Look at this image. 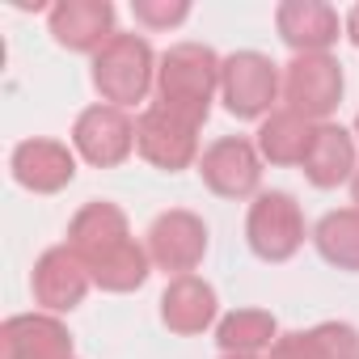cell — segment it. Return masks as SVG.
Returning a JSON list of instances; mask_svg holds the SVG:
<instances>
[{
	"instance_id": "1",
	"label": "cell",
	"mask_w": 359,
	"mask_h": 359,
	"mask_svg": "<svg viewBox=\"0 0 359 359\" xmlns=\"http://www.w3.org/2000/svg\"><path fill=\"white\" fill-rule=\"evenodd\" d=\"M220 68H224V60L203 43L169 47L156 64V106H165L169 114L203 127L208 110H212V97L220 89Z\"/></svg>"
},
{
	"instance_id": "2",
	"label": "cell",
	"mask_w": 359,
	"mask_h": 359,
	"mask_svg": "<svg viewBox=\"0 0 359 359\" xmlns=\"http://www.w3.org/2000/svg\"><path fill=\"white\" fill-rule=\"evenodd\" d=\"M156 81V55L148 39L140 34H114L93 55V89L106 97V106H135Z\"/></svg>"
},
{
	"instance_id": "3",
	"label": "cell",
	"mask_w": 359,
	"mask_h": 359,
	"mask_svg": "<svg viewBox=\"0 0 359 359\" xmlns=\"http://www.w3.org/2000/svg\"><path fill=\"white\" fill-rule=\"evenodd\" d=\"M245 237L250 250L262 262H287L300 245H304V216L300 203L287 191H262L250 203V220H245Z\"/></svg>"
},
{
	"instance_id": "4",
	"label": "cell",
	"mask_w": 359,
	"mask_h": 359,
	"mask_svg": "<svg viewBox=\"0 0 359 359\" xmlns=\"http://www.w3.org/2000/svg\"><path fill=\"white\" fill-rule=\"evenodd\" d=\"M283 102L309 123H325L342 102V68L334 55H296L283 68Z\"/></svg>"
},
{
	"instance_id": "5",
	"label": "cell",
	"mask_w": 359,
	"mask_h": 359,
	"mask_svg": "<svg viewBox=\"0 0 359 359\" xmlns=\"http://www.w3.org/2000/svg\"><path fill=\"white\" fill-rule=\"evenodd\" d=\"M220 93L233 118H266L279 97V68L262 51H237L220 68Z\"/></svg>"
},
{
	"instance_id": "6",
	"label": "cell",
	"mask_w": 359,
	"mask_h": 359,
	"mask_svg": "<svg viewBox=\"0 0 359 359\" xmlns=\"http://www.w3.org/2000/svg\"><path fill=\"white\" fill-rule=\"evenodd\" d=\"M135 148L144 161H152L156 169H187L199 156V127L169 114L165 106H148L135 118Z\"/></svg>"
},
{
	"instance_id": "7",
	"label": "cell",
	"mask_w": 359,
	"mask_h": 359,
	"mask_svg": "<svg viewBox=\"0 0 359 359\" xmlns=\"http://www.w3.org/2000/svg\"><path fill=\"white\" fill-rule=\"evenodd\" d=\"M199 173L203 182L220 195V199H245L258 191L262 182V156L258 144L241 140V135H224L216 140L203 156H199Z\"/></svg>"
},
{
	"instance_id": "8",
	"label": "cell",
	"mask_w": 359,
	"mask_h": 359,
	"mask_svg": "<svg viewBox=\"0 0 359 359\" xmlns=\"http://www.w3.org/2000/svg\"><path fill=\"white\" fill-rule=\"evenodd\" d=\"M72 148L97 169L123 165L135 148V123L118 106H89L72 127Z\"/></svg>"
},
{
	"instance_id": "9",
	"label": "cell",
	"mask_w": 359,
	"mask_h": 359,
	"mask_svg": "<svg viewBox=\"0 0 359 359\" xmlns=\"http://www.w3.org/2000/svg\"><path fill=\"white\" fill-rule=\"evenodd\" d=\"M208 254V224L195 212H165L148 229V258L161 271L191 275Z\"/></svg>"
},
{
	"instance_id": "10",
	"label": "cell",
	"mask_w": 359,
	"mask_h": 359,
	"mask_svg": "<svg viewBox=\"0 0 359 359\" xmlns=\"http://www.w3.org/2000/svg\"><path fill=\"white\" fill-rule=\"evenodd\" d=\"M93 283V271L89 262L72 250V245H55L47 250L39 262H34V275H30V287H34V300L47 309V313H68L85 300Z\"/></svg>"
},
{
	"instance_id": "11",
	"label": "cell",
	"mask_w": 359,
	"mask_h": 359,
	"mask_svg": "<svg viewBox=\"0 0 359 359\" xmlns=\"http://www.w3.org/2000/svg\"><path fill=\"white\" fill-rule=\"evenodd\" d=\"M0 359H72V334L51 313H22L0 325Z\"/></svg>"
},
{
	"instance_id": "12",
	"label": "cell",
	"mask_w": 359,
	"mask_h": 359,
	"mask_svg": "<svg viewBox=\"0 0 359 359\" xmlns=\"http://www.w3.org/2000/svg\"><path fill=\"white\" fill-rule=\"evenodd\" d=\"M51 34L68 51H102L114 39V5L110 0H60L51 9Z\"/></svg>"
},
{
	"instance_id": "13",
	"label": "cell",
	"mask_w": 359,
	"mask_h": 359,
	"mask_svg": "<svg viewBox=\"0 0 359 359\" xmlns=\"http://www.w3.org/2000/svg\"><path fill=\"white\" fill-rule=\"evenodd\" d=\"M13 177L34 195H55L76 177V156L60 140H22L13 148Z\"/></svg>"
},
{
	"instance_id": "14",
	"label": "cell",
	"mask_w": 359,
	"mask_h": 359,
	"mask_svg": "<svg viewBox=\"0 0 359 359\" xmlns=\"http://www.w3.org/2000/svg\"><path fill=\"white\" fill-rule=\"evenodd\" d=\"M275 26L296 55H321L330 43H338V13L325 0H283L275 9Z\"/></svg>"
},
{
	"instance_id": "15",
	"label": "cell",
	"mask_w": 359,
	"mask_h": 359,
	"mask_svg": "<svg viewBox=\"0 0 359 359\" xmlns=\"http://www.w3.org/2000/svg\"><path fill=\"white\" fill-rule=\"evenodd\" d=\"M216 287L199 275H177L161 296V321L173 334H203L216 321Z\"/></svg>"
},
{
	"instance_id": "16",
	"label": "cell",
	"mask_w": 359,
	"mask_h": 359,
	"mask_svg": "<svg viewBox=\"0 0 359 359\" xmlns=\"http://www.w3.org/2000/svg\"><path fill=\"white\" fill-rule=\"evenodd\" d=\"M123 241H131V229H127V216L114 208V203H85L72 224H68V245L93 266L97 258H106L110 250H118Z\"/></svg>"
},
{
	"instance_id": "17",
	"label": "cell",
	"mask_w": 359,
	"mask_h": 359,
	"mask_svg": "<svg viewBox=\"0 0 359 359\" xmlns=\"http://www.w3.org/2000/svg\"><path fill=\"white\" fill-rule=\"evenodd\" d=\"M355 140L338 127V123H317L313 131V144H309V156H304V177L313 187L330 191L346 177H355Z\"/></svg>"
},
{
	"instance_id": "18",
	"label": "cell",
	"mask_w": 359,
	"mask_h": 359,
	"mask_svg": "<svg viewBox=\"0 0 359 359\" xmlns=\"http://www.w3.org/2000/svg\"><path fill=\"white\" fill-rule=\"evenodd\" d=\"M313 131H317V123H309V118H300V114H292L283 106V110L262 118V127H258V156L271 161V165H304Z\"/></svg>"
},
{
	"instance_id": "19",
	"label": "cell",
	"mask_w": 359,
	"mask_h": 359,
	"mask_svg": "<svg viewBox=\"0 0 359 359\" xmlns=\"http://www.w3.org/2000/svg\"><path fill=\"white\" fill-rule=\"evenodd\" d=\"M216 342L224 346V355H258L279 342V321L266 309H237L220 321Z\"/></svg>"
},
{
	"instance_id": "20",
	"label": "cell",
	"mask_w": 359,
	"mask_h": 359,
	"mask_svg": "<svg viewBox=\"0 0 359 359\" xmlns=\"http://www.w3.org/2000/svg\"><path fill=\"white\" fill-rule=\"evenodd\" d=\"M148 266H152L148 245H140V241L131 237V241H123L118 250H110L106 258H97L89 271H93V283H97L102 292H135V287L148 279Z\"/></svg>"
},
{
	"instance_id": "21",
	"label": "cell",
	"mask_w": 359,
	"mask_h": 359,
	"mask_svg": "<svg viewBox=\"0 0 359 359\" xmlns=\"http://www.w3.org/2000/svg\"><path fill=\"white\" fill-rule=\"evenodd\" d=\"M321 258L338 271H359V208L330 212L313 233Z\"/></svg>"
},
{
	"instance_id": "22",
	"label": "cell",
	"mask_w": 359,
	"mask_h": 359,
	"mask_svg": "<svg viewBox=\"0 0 359 359\" xmlns=\"http://www.w3.org/2000/svg\"><path fill=\"white\" fill-rule=\"evenodd\" d=\"M317 359H359V334L346 321H321L309 330Z\"/></svg>"
},
{
	"instance_id": "23",
	"label": "cell",
	"mask_w": 359,
	"mask_h": 359,
	"mask_svg": "<svg viewBox=\"0 0 359 359\" xmlns=\"http://www.w3.org/2000/svg\"><path fill=\"white\" fill-rule=\"evenodd\" d=\"M135 22L152 26V30H169L177 22H187L191 18V5L187 0H135Z\"/></svg>"
},
{
	"instance_id": "24",
	"label": "cell",
	"mask_w": 359,
	"mask_h": 359,
	"mask_svg": "<svg viewBox=\"0 0 359 359\" xmlns=\"http://www.w3.org/2000/svg\"><path fill=\"white\" fill-rule=\"evenodd\" d=\"M271 359H317L309 334H283L275 346H271Z\"/></svg>"
},
{
	"instance_id": "25",
	"label": "cell",
	"mask_w": 359,
	"mask_h": 359,
	"mask_svg": "<svg viewBox=\"0 0 359 359\" xmlns=\"http://www.w3.org/2000/svg\"><path fill=\"white\" fill-rule=\"evenodd\" d=\"M346 39H351L355 47H359V5H355V9L346 13Z\"/></svg>"
},
{
	"instance_id": "26",
	"label": "cell",
	"mask_w": 359,
	"mask_h": 359,
	"mask_svg": "<svg viewBox=\"0 0 359 359\" xmlns=\"http://www.w3.org/2000/svg\"><path fill=\"white\" fill-rule=\"evenodd\" d=\"M351 195H355V208H359V169H355V177H351Z\"/></svg>"
},
{
	"instance_id": "27",
	"label": "cell",
	"mask_w": 359,
	"mask_h": 359,
	"mask_svg": "<svg viewBox=\"0 0 359 359\" xmlns=\"http://www.w3.org/2000/svg\"><path fill=\"white\" fill-rule=\"evenodd\" d=\"M224 359H258V355H224Z\"/></svg>"
},
{
	"instance_id": "28",
	"label": "cell",
	"mask_w": 359,
	"mask_h": 359,
	"mask_svg": "<svg viewBox=\"0 0 359 359\" xmlns=\"http://www.w3.org/2000/svg\"><path fill=\"white\" fill-rule=\"evenodd\" d=\"M355 135H359V114H355Z\"/></svg>"
}]
</instances>
